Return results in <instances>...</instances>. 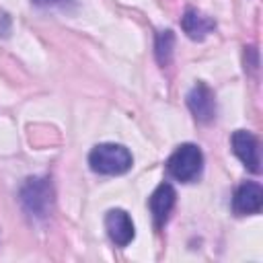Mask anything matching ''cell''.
<instances>
[{
    "instance_id": "obj_1",
    "label": "cell",
    "mask_w": 263,
    "mask_h": 263,
    "mask_svg": "<svg viewBox=\"0 0 263 263\" xmlns=\"http://www.w3.org/2000/svg\"><path fill=\"white\" fill-rule=\"evenodd\" d=\"M88 164H90V171H95L97 175L115 177L132 168L134 156L123 144L105 142V144H97L88 152Z\"/></svg>"
},
{
    "instance_id": "obj_2",
    "label": "cell",
    "mask_w": 263,
    "mask_h": 263,
    "mask_svg": "<svg viewBox=\"0 0 263 263\" xmlns=\"http://www.w3.org/2000/svg\"><path fill=\"white\" fill-rule=\"evenodd\" d=\"M18 201L23 210L35 218L45 220L53 205V185L49 177H29L18 189Z\"/></svg>"
},
{
    "instance_id": "obj_3",
    "label": "cell",
    "mask_w": 263,
    "mask_h": 263,
    "mask_svg": "<svg viewBox=\"0 0 263 263\" xmlns=\"http://www.w3.org/2000/svg\"><path fill=\"white\" fill-rule=\"evenodd\" d=\"M203 168V154L199 146L187 142L175 148V152L166 160V171L173 179L181 183H191L201 175Z\"/></svg>"
},
{
    "instance_id": "obj_4",
    "label": "cell",
    "mask_w": 263,
    "mask_h": 263,
    "mask_svg": "<svg viewBox=\"0 0 263 263\" xmlns=\"http://www.w3.org/2000/svg\"><path fill=\"white\" fill-rule=\"evenodd\" d=\"M187 107L199 123H210L216 117V97L205 82H197L187 92Z\"/></svg>"
},
{
    "instance_id": "obj_5",
    "label": "cell",
    "mask_w": 263,
    "mask_h": 263,
    "mask_svg": "<svg viewBox=\"0 0 263 263\" xmlns=\"http://www.w3.org/2000/svg\"><path fill=\"white\" fill-rule=\"evenodd\" d=\"M230 146L232 152L238 156V160L251 171V173H259L261 171V158H259V142L257 138L247 132V129H236L230 138Z\"/></svg>"
},
{
    "instance_id": "obj_6",
    "label": "cell",
    "mask_w": 263,
    "mask_h": 263,
    "mask_svg": "<svg viewBox=\"0 0 263 263\" xmlns=\"http://www.w3.org/2000/svg\"><path fill=\"white\" fill-rule=\"evenodd\" d=\"M105 228H107V234L111 238V242L115 247H127L134 236H136V228H134V222L129 218V214L125 210H109L107 216H105Z\"/></svg>"
},
{
    "instance_id": "obj_7",
    "label": "cell",
    "mask_w": 263,
    "mask_h": 263,
    "mask_svg": "<svg viewBox=\"0 0 263 263\" xmlns=\"http://www.w3.org/2000/svg\"><path fill=\"white\" fill-rule=\"evenodd\" d=\"M263 208V187L257 181H247L236 187L232 197V210L238 216L259 214Z\"/></svg>"
},
{
    "instance_id": "obj_8",
    "label": "cell",
    "mask_w": 263,
    "mask_h": 263,
    "mask_svg": "<svg viewBox=\"0 0 263 263\" xmlns=\"http://www.w3.org/2000/svg\"><path fill=\"white\" fill-rule=\"evenodd\" d=\"M175 201H177V193H175V189H173L171 183H164L162 181L152 191V195L148 199V205H150V212H152V218H154V226L156 228H162L166 224V220H168V216H171V212L175 208Z\"/></svg>"
},
{
    "instance_id": "obj_9",
    "label": "cell",
    "mask_w": 263,
    "mask_h": 263,
    "mask_svg": "<svg viewBox=\"0 0 263 263\" xmlns=\"http://www.w3.org/2000/svg\"><path fill=\"white\" fill-rule=\"evenodd\" d=\"M181 27H183V31L187 33L189 39L201 41V39H205V37L216 29V23H214L212 16L203 14L201 10H197V8H187V10L183 12V16H181Z\"/></svg>"
},
{
    "instance_id": "obj_10",
    "label": "cell",
    "mask_w": 263,
    "mask_h": 263,
    "mask_svg": "<svg viewBox=\"0 0 263 263\" xmlns=\"http://www.w3.org/2000/svg\"><path fill=\"white\" fill-rule=\"evenodd\" d=\"M173 47H175V33L171 29L158 31L156 33V39H154V55H156V62L162 68L171 64V60H173Z\"/></svg>"
},
{
    "instance_id": "obj_11",
    "label": "cell",
    "mask_w": 263,
    "mask_h": 263,
    "mask_svg": "<svg viewBox=\"0 0 263 263\" xmlns=\"http://www.w3.org/2000/svg\"><path fill=\"white\" fill-rule=\"evenodd\" d=\"M39 8H49V10H62V12H72L78 8V0H31Z\"/></svg>"
}]
</instances>
